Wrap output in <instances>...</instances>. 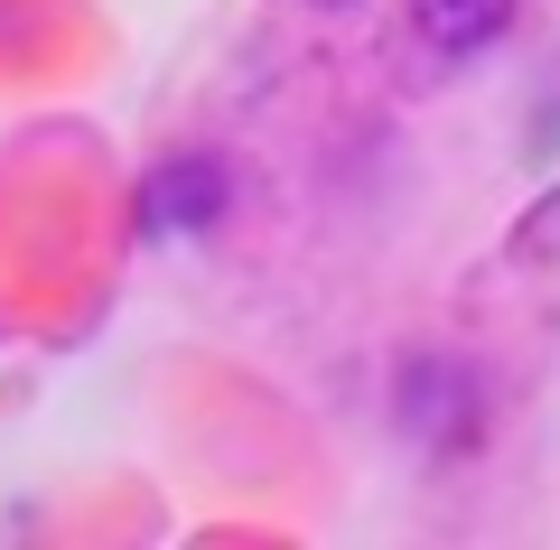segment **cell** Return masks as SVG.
Listing matches in <instances>:
<instances>
[{"mask_svg": "<svg viewBox=\"0 0 560 550\" xmlns=\"http://www.w3.org/2000/svg\"><path fill=\"white\" fill-rule=\"evenodd\" d=\"M393 430L430 457H467L486 438V374L458 354H401L393 374Z\"/></svg>", "mask_w": 560, "mask_h": 550, "instance_id": "obj_1", "label": "cell"}, {"mask_svg": "<svg viewBox=\"0 0 560 550\" xmlns=\"http://www.w3.org/2000/svg\"><path fill=\"white\" fill-rule=\"evenodd\" d=\"M224 206H234V168L215 150H187V159H160V168L140 177V234L168 243V234H215Z\"/></svg>", "mask_w": 560, "mask_h": 550, "instance_id": "obj_2", "label": "cell"}, {"mask_svg": "<svg viewBox=\"0 0 560 550\" xmlns=\"http://www.w3.org/2000/svg\"><path fill=\"white\" fill-rule=\"evenodd\" d=\"M411 28H420V47H440V57H486V47L514 28V0H411Z\"/></svg>", "mask_w": 560, "mask_h": 550, "instance_id": "obj_3", "label": "cell"}, {"mask_svg": "<svg viewBox=\"0 0 560 550\" xmlns=\"http://www.w3.org/2000/svg\"><path fill=\"white\" fill-rule=\"evenodd\" d=\"M308 10H355V0H308Z\"/></svg>", "mask_w": 560, "mask_h": 550, "instance_id": "obj_4", "label": "cell"}]
</instances>
